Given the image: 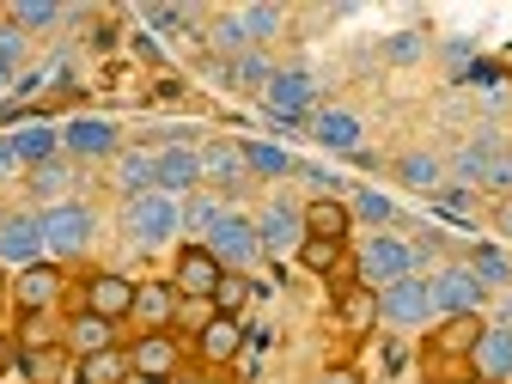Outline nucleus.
Instances as JSON below:
<instances>
[{
    "instance_id": "obj_1",
    "label": "nucleus",
    "mask_w": 512,
    "mask_h": 384,
    "mask_svg": "<svg viewBox=\"0 0 512 384\" xmlns=\"http://www.w3.org/2000/svg\"><path fill=\"white\" fill-rule=\"evenodd\" d=\"M415 269H421V244L391 238V232H372V238L360 244V256H354V281L372 287V293H384L391 281H409Z\"/></svg>"
},
{
    "instance_id": "obj_2",
    "label": "nucleus",
    "mask_w": 512,
    "mask_h": 384,
    "mask_svg": "<svg viewBox=\"0 0 512 384\" xmlns=\"http://www.w3.org/2000/svg\"><path fill=\"white\" fill-rule=\"evenodd\" d=\"M37 226H43V250L55 256V263H68V256H86L92 238H98V214L80 208V202H49V208L37 214Z\"/></svg>"
},
{
    "instance_id": "obj_3",
    "label": "nucleus",
    "mask_w": 512,
    "mask_h": 384,
    "mask_svg": "<svg viewBox=\"0 0 512 384\" xmlns=\"http://www.w3.org/2000/svg\"><path fill=\"white\" fill-rule=\"evenodd\" d=\"M122 226H128V238H135L141 250H159V244H171L177 232H183V202H171V196H135L122 208Z\"/></svg>"
},
{
    "instance_id": "obj_4",
    "label": "nucleus",
    "mask_w": 512,
    "mask_h": 384,
    "mask_svg": "<svg viewBox=\"0 0 512 384\" xmlns=\"http://www.w3.org/2000/svg\"><path fill=\"white\" fill-rule=\"evenodd\" d=\"M202 244H208V256L226 275H250L256 263H263V238H256V220H244V214H220V226Z\"/></svg>"
},
{
    "instance_id": "obj_5",
    "label": "nucleus",
    "mask_w": 512,
    "mask_h": 384,
    "mask_svg": "<svg viewBox=\"0 0 512 384\" xmlns=\"http://www.w3.org/2000/svg\"><path fill=\"white\" fill-rule=\"evenodd\" d=\"M427 287H433V311H439V317H470V311H482V299H488V287H482V275H476L470 263L433 269Z\"/></svg>"
},
{
    "instance_id": "obj_6",
    "label": "nucleus",
    "mask_w": 512,
    "mask_h": 384,
    "mask_svg": "<svg viewBox=\"0 0 512 384\" xmlns=\"http://www.w3.org/2000/svg\"><path fill=\"white\" fill-rule=\"evenodd\" d=\"M378 317L384 324H397V330H427L433 324V287H427V275H409V281H391L378 293Z\"/></svg>"
},
{
    "instance_id": "obj_7",
    "label": "nucleus",
    "mask_w": 512,
    "mask_h": 384,
    "mask_svg": "<svg viewBox=\"0 0 512 384\" xmlns=\"http://www.w3.org/2000/svg\"><path fill=\"white\" fill-rule=\"evenodd\" d=\"M311 104H317V80L305 74V68H281L275 80H269V92H263V110L275 116V122H305L311 116Z\"/></svg>"
},
{
    "instance_id": "obj_8",
    "label": "nucleus",
    "mask_w": 512,
    "mask_h": 384,
    "mask_svg": "<svg viewBox=\"0 0 512 384\" xmlns=\"http://www.w3.org/2000/svg\"><path fill=\"white\" fill-rule=\"evenodd\" d=\"M220 281H226V269L208 256V244H183V250H177V269H171L177 299H214Z\"/></svg>"
},
{
    "instance_id": "obj_9",
    "label": "nucleus",
    "mask_w": 512,
    "mask_h": 384,
    "mask_svg": "<svg viewBox=\"0 0 512 384\" xmlns=\"http://www.w3.org/2000/svg\"><path fill=\"white\" fill-rule=\"evenodd\" d=\"M256 238H263V256H299L305 244V214L293 202H269L256 214Z\"/></svg>"
},
{
    "instance_id": "obj_10",
    "label": "nucleus",
    "mask_w": 512,
    "mask_h": 384,
    "mask_svg": "<svg viewBox=\"0 0 512 384\" xmlns=\"http://www.w3.org/2000/svg\"><path fill=\"white\" fill-rule=\"evenodd\" d=\"M153 183H159V196H171V202L196 196V189H202V159H196V147H165V153H153Z\"/></svg>"
},
{
    "instance_id": "obj_11",
    "label": "nucleus",
    "mask_w": 512,
    "mask_h": 384,
    "mask_svg": "<svg viewBox=\"0 0 512 384\" xmlns=\"http://www.w3.org/2000/svg\"><path fill=\"white\" fill-rule=\"evenodd\" d=\"M43 226L37 214H0V263H13V269H31L43 263Z\"/></svg>"
},
{
    "instance_id": "obj_12",
    "label": "nucleus",
    "mask_w": 512,
    "mask_h": 384,
    "mask_svg": "<svg viewBox=\"0 0 512 384\" xmlns=\"http://www.w3.org/2000/svg\"><path fill=\"white\" fill-rule=\"evenodd\" d=\"M61 153L68 159H110L116 153V122L110 116H74L61 128Z\"/></svg>"
},
{
    "instance_id": "obj_13",
    "label": "nucleus",
    "mask_w": 512,
    "mask_h": 384,
    "mask_svg": "<svg viewBox=\"0 0 512 384\" xmlns=\"http://www.w3.org/2000/svg\"><path fill=\"white\" fill-rule=\"evenodd\" d=\"M80 311H92V317H135V281L128 275H92L86 281V305Z\"/></svg>"
},
{
    "instance_id": "obj_14",
    "label": "nucleus",
    "mask_w": 512,
    "mask_h": 384,
    "mask_svg": "<svg viewBox=\"0 0 512 384\" xmlns=\"http://www.w3.org/2000/svg\"><path fill=\"white\" fill-rule=\"evenodd\" d=\"M470 366H476V378L506 384V378H512V324H488L482 342L470 348Z\"/></svg>"
},
{
    "instance_id": "obj_15",
    "label": "nucleus",
    "mask_w": 512,
    "mask_h": 384,
    "mask_svg": "<svg viewBox=\"0 0 512 384\" xmlns=\"http://www.w3.org/2000/svg\"><path fill=\"white\" fill-rule=\"evenodd\" d=\"M244 336H250V330L238 324V317H220V311H214V317H208V324L196 330V354H202L208 366H226V360H238V348H244Z\"/></svg>"
},
{
    "instance_id": "obj_16",
    "label": "nucleus",
    "mask_w": 512,
    "mask_h": 384,
    "mask_svg": "<svg viewBox=\"0 0 512 384\" xmlns=\"http://www.w3.org/2000/svg\"><path fill=\"white\" fill-rule=\"evenodd\" d=\"M128 372H141V378H171V372H177V336L147 330L135 348H128Z\"/></svg>"
},
{
    "instance_id": "obj_17",
    "label": "nucleus",
    "mask_w": 512,
    "mask_h": 384,
    "mask_svg": "<svg viewBox=\"0 0 512 384\" xmlns=\"http://www.w3.org/2000/svg\"><path fill=\"white\" fill-rule=\"evenodd\" d=\"M7 141H13V153H19V165H25V171H37V165L61 159V128H49V122H19Z\"/></svg>"
},
{
    "instance_id": "obj_18",
    "label": "nucleus",
    "mask_w": 512,
    "mask_h": 384,
    "mask_svg": "<svg viewBox=\"0 0 512 384\" xmlns=\"http://www.w3.org/2000/svg\"><path fill=\"white\" fill-rule=\"evenodd\" d=\"M13 299H19V311H49V305L61 299V269H55V263H31V269H19Z\"/></svg>"
},
{
    "instance_id": "obj_19",
    "label": "nucleus",
    "mask_w": 512,
    "mask_h": 384,
    "mask_svg": "<svg viewBox=\"0 0 512 384\" xmlns=\"http://www.w3.org/2000/svg\"><path fill=\"white\" fill-rule=\"evenodd\" d=\"M299 214H305V238L348 244V232H354V214H348V202H336V196H317V202L299 208Z\"/></svg>"
},
{
    "instance_id": "obj_20",
    "label": "nucleus",
    "mask_w": 512,
    "mask_h": 384,
    "mask_svg": "<svg viewBox=\"0 0 512 384\" xmlns=\"http://www.w3.org/2000/svg\"><path fill=\"white\" fill-rule=\"evenodd\" d=\"M61 336H68V348H74L80 360H92V354L116 348V324H110V317H92V311H74V317H68V330H61Z\"/></svg>"
},
{
    "instance_id": "obj_21",
    "label": "nucleus",
    "mask_w": 512,
    "mask_h": 384,
    "mask_svg": "<svg viewBox=\"0 0 512 384\" xmlns=\"http://www.w3.org/2000/svg\"><path fill=\"white\" fill-rule=\"evenodd\" d=\"M177 287L171 281H135V317H141V324L147 330H165L171 324V317H177Z\"/></svg>"
},
{
    "instance_id": "obj_22",
    "label": "nucleus",
    "mask_w": 512,
    "mask_h": 384,
    "mask_svg": "<svg viewBox=\"0 0 512 384\" xmlns=\"http://www.w3.org/2000/svg\"><path fill=\"white\" fill-rule=\"evenodd\" d=\"M311 135L324 141L330 153H360V116H348V110H317L311 116Z\"/></svg>"
},
{
    "instance_id": "obj_23",
    "label": "nucleus",
    "mask_w": 512,
    "mask_h": 384,
    "mask_svg": "<svg viewBox=\"0 0 512 384\" xmlns=\"http://www.w3.org/2000/svg\"><path fill=\"white\" fill-rule=\"evenodd\" d=\"M482 330H488V324H482V311H470V317H439L433 348H439V354H452V360H458V354L470 360V348L482 342Z\"/></svg>"
},
{
    "instance_id": "obj_24",
    "label": "nucleus",
    "mask_w": 512,
    "mask_h": 384,
    "mask_svg": "<svg viewBox=\"0 0 512 384\" xmlns=\"http://www.w3.org/2000/svg\"><path fill=\"white\" fill-rule=\"evenodd\" d=\"M336 317H342V330H348V336H366V330L378 324V293H372V287H342Z\"/></svg>"
},
{
    "instance_id": "obj_25",
    "label": "nucleus",
    "mask_w": 512,
    "mask_h": 384,
    "mask_svg": "<svg viewBox=\"0 0 512 384\" xmlns=\"http://www.w3.org/2000/svg\"><path fill=\"white\" fill-rule=\"evenodd\" d=\"M196 159H202V177H214V183H226V189L244 183V153H238L232 141H208Z\"/></svg>"
},
{
    "instance_id": "obj_26",
    "label": "nucleus",
    "mask_w": 512,
    "mask_h": 384,
    "mask_svg": "<svg viewBox=\"0 0 512 384\" xmlns=\"http://www.w3.org/2000/svg\"><path fill=\"white\" fill-rule=\"evenodd\" d=\"M116 189H122V196L128 202H135V196H153V153H116Z\"/></svg>"
},
{
    "instance_id": "obj_27",
    "label": "nucleus",
    "mask_w": 512,
    "mask_h": 384,
    "mask_svg": "<svg viewBox=\"0 0 512 384\" xmlns=\"http://www.w3.org/2000/svg\"><path fill=\"white\" fill-rule=\"evenodd\" d=\"M238 153H244V171H256V177H287V171H299V159L281 153V147H269V141H238Z\"/></svg>"
},
{
    "instance_id": "obj_28",
    "label": "nucleus",
    "mask_w": 512,
    "mask_h": 384,
    "mask_svg": "<svg viewBox=\"0 0 512 384\" xmlns=\"http://www.w3.org/2000/svg\"><path fill=\"white\" fill-rule=\"evenodd\" d=\"M397 177H403L409 189H427V196H439V189H445V165H439L433 153H403V159H397Z\"/></svg>"
},
{
    "instance_id": "obj_29",
    "label": "nucleus",
    "mask_w": 512,
    "mask_h": 384,
    "mask_svg": "<svg viewBox=\"0 0 512 384\" xmlns=\"http://www.w3.org/2000/svg\"><path fill=\"white\" fill-rule=\"evenodd\" d=\"M13 336H19V354H43V348H61V336H55V324H49V311H25Z\"/></svg>"
},
{
    "instance_id": "obj_30",
    "label": "nucleus",
    "mask_w": 512,
    "mask_h": 384,
    "mask_svg": "<svg viewBox=\"0 0 512 384\" xmlns=\"http://www.w3.org/2000/svg\"><path fill=\"white\" fill-rule=\"evenodd\" d=\"M342 250H348V244H330V238H305V244H299V263H305L311 275H330V281H336V275H342Z\"/></svg>"
},
{
    "instance_id": "obj_31",
    "label": "nucleus",
    "mask_w": 512,
    "mask_h": 384,
    "mask_svg": "<svg viewBox=\"0 0 512 384\" xmlns=\"http://www.w3.org/2000/svg\"><path fill=\"white\" fill-rule=\"evenodd\" d=\"M220 214H226V208H220V196H189V202H183V232L202 244V238L220 226Z\"/></svg>"
},
{
    "instance_id": "obj_32",
    "label": "nucleus",
    "mask_w": 512,
    "mask_h": 384,
    "mask_svg": "<svg viewBox=\"0 0 512 384\" xmlns=\"http://www.w3.org/2000/svg\"><path fill=\"white\" fill-rule=\"evenodd\" d=\"M470 269L482 275V287H512V256L494 250V244H476L470 250Z\"/></svg>"
},
{
    "instance_id": "obj_33",
    "label": "nucleus",
    "mask_w": 512,
    "mask_h": 384,
    "mask_svg": "<svg viewBox=\"0 0 512 384\" xmlns=\"http://www.w3.org/2000/svg\"><path fill=\"white\" fill-rule=\"evenodd\" d=\"M55 19H61L55 0H19V7H7V25H19L25 37H31V31H49Z\"/></svg>"
},
{
    "instance_id": "obj_34",
    "label": "nucleus",
    "mask_w": 512,
    "mask_h": 384,
    "mask_svg": "<svg viewBox=\"0 0 512 384\" xmlns=\"http://www.w3.org/2000/svg\"><path fill=\"white\" fill-rule=\"evenodd\" d=\"M238 19H244L250 49H256V43H275V37H281V25H287V13H281V7H244Z\"/></svg>"
},
{
    "instance_id": "obj_35",
    "label": "nucleus",
    "mask_w": 512,
    "mask_h": 384,
    "mask_svg": "<svg viewBox=\"0 0 512 384\" xmlns=\"http://www.w3.org/2000/svg\"><path fill=\"white\" fill-rule=\"evenodd\" d=\"M122 378H128V354H116V348L80 360V384H122Z\"/></svg>"
},
{
    "instance_id": "obj_36",
    "label": "nucleus",
    "mask_w": 512,
    "mask_h": 384,
    "mask_svg": "<svg viewBox=\"0 0 512 384\" xmlns=\"http://www.w3.org/2000/svg\"><path fill=\"white\" fill-rule=\"evenodd\" d=\"M25 378L31 384H61V372H68V348H43V354H19Z\"/></svg>"
},
{
    "instance_id": "obj_37",
    "label": "nucleus",
    "mask_w": 512,
    "mask_h": 384,
    "mask_svg": "<svg viewBox=\"0 0 512 384\" xmlns=\"http://www.w3.org/2000/svg\"><path fill=\"white\" fill-rule=\"evenodd\" d=\"M25 49H31V37H25L19 25H7V19H0V86H7V80L25 68Z\"/></svg>"
},
{
    "instance_id": "obj_38",
    "label": "nucleus",
    "mask_w": 512,
    "mask_h": 384,
    "mask_svg": "<svg viewBox=\"0 0 512 384\" xmlns=\"http://www.w3.org/2000/svg\"><path fill=\"white\" fill-rule=\"evenodd\" d=\"M348 214L366 220V226H391V220H397V202L378 196V189H354V208H348Z\"/></svg>"
},
{
    "instance_id": "obj_39",
    "label": "nucleus",
    "mask_w": 512,
    "mask_h": 384,
    "mask_svg": "<svg viewBox=\"0 0 512 384\" xmlns=\"http://www.w3.org/2000/svg\"><path fill=\"white\" fill-rule=\"evenodd\" d=\"M226 80H238V86H250V92H269V80H275V68H269V61H263V55H256V49H250V55H238V61H232V68H226Z\"/></svg>"
},
{
    "instance_id": "obj_40",
    "label": "nucleus",
    "mask_w": 512,
    "mask_h": 384,
    "mask_svg": "<svg viewBox=\"0 0 512 384\" xmlns=\"http://www.w3.org/2000/svg\"><path fill=\"white\" fill-rule=\"evenodd\" d=\"M31 189L37 196H61V189H74V159H49L31 171Z\"/></svg>"
},
{
    "instance_id": "obj_41",
    "label": "nucleus",
    "mask_w": 512,
    "mask_h": 384,
    "mask_svg": "<svg viewBox=\"0 0 512 384\" xmlns=\"http://www.w3.org/2000/svg\"><path fill=\"white\" fill-rule=\"evenodd\" d=\"M494 159H500V141H494V135H482L476 147H464V153H458V177H470V183H476V177H488V165H494Z\"/></svg>"
},
{
    "instance_id": "obj_42",
    "label": "nucleus",
    "mask_w": 512,
    "mask_h": 384,
    "mask_svg": "<svg viewBox=\"0 0 512 384\" xmlns=\"http://www.w3.org/2000/svg\"><path fill=\"white\" fill-rule=\"evenodd\" d=\"M250 293H256L250 275H226V281L214 287V311H220V317H238V311L250 305Z\"/></svg>"
},
{
    "instance_id": "obj_43",
    "label": "nucleus",
    "mask_w": 512,
    "mask_h": 384,
    "mask_svg": "<svg viewBox=\"0 0 512 384\" xmlns=\"http://www.w3.org/2000/svg\"><path fill=\"white\" fill-rule=\"evenodd\" d=\"M208 43L220 49V55H250V37H244V19H214V31H208Z\"/></svg>"
},
{
    "instance_id": "obj_44",
    "label": "nucleus",
    "mask_w": 512,
    "mask_h": 384,
    "mask_svg": "<svg viewBox=\"0 0 512 384\" xmlns=\"http://www.w3.org/2000/svg\"><path fill=\"white\" fill-rule=\"evenodd\" d=\"M384 55H391V61H421L427 55V37L421 31H397L391 43H384Z\"/></svg>"
},
{
    "instance_id": "obj_45",
    "label": "nucleus",
    "mask_w": 512,
    "mask_h": 384,
    "mask_svg": "<svg viewBox=\"0 0 512 384\" xmlns=\"http://www.w3.org/2000/svg\"><path fill=\"white\" fill-rule=\"evenodd\" d=\"M299 177H311L317 189H324V196H336V189H342V177H336V171H324V165H299Z\"/></svg>"
},
{
    "instance_id": "obj_46",
    "label": "nucleus",
    "mask_w": 512,
    "mask_h": 384,
    "mask_svg": "<svg viewBox=\"0 0 512 384\" xmlns=\"http://www.w3.org/2000/svg\"><path fill=\"white\" fill-rule=\"evenodd\" d=\"M317 384H366L354 366H324V378H317Z\"/></svg>"
},
{
    "instance_id": "obj_47",
    "label": "nucleus",
    "mask_w": 512,
    "mask_h": 384,
    "mask_svg": "<svg viewBox=\"0 0 512 384\" xmlns=\"http://www.w3.org/2000/svg\"><path fill=\"white\" fill-rule=\"evenodd\" d=\"M13 171H25V165H19V153H13V141H7V135H0V177H13Z\"/></svg>"
},
{
    "instance_id": "obj_48",
    "label": "nucleus",
    "mask_w": 512,
    "mask_h": 384,
    "mask_svg": "<svg viewBox=\"0 0 512 384\" xmlns=\"http://www.w3.org/2000/svg\"><path fill=\"white\" fill-rule=\"evenodd\" d=\"M7 360H13V342H7V336H0V366H7Z\"/></svg>"
},
{
    "instance_id": "obj_49",
    "label": "nucleus",
    "mask_w": 512,
    "mask_h": 384,
    "mask_svg": "<svg viewBox=\"0 0 512 384\" xmlns=\"http://www.w3.org/2000/svg\"><path fill=\"white\" fill-rule=\"evenodd\" d=\"M500 232H506V238H512V208H506V214H500Z\"/></svg>"
},
{
    "instance_id": "obj_50",
    "label": "nucleus",
    "mask_w": 512,
    "mask_h": 384,
    "mask_svg": "<svg viewBox=\"0 0 512 384\" xmlns=\"http://www.w3.org/2000/svg\"><path fill=\"white\" fill-rule=\"evenodd\" d=\"M439 384H470V378H439Z\"/></svg>"
},
{
    "instance_id": "obj_51",
    "label": "nucleus",
    "mask_w": 512,
    "mask_h": 384,
    "mask_svg": "<svg viewBox=\"0 0 512 384\" xmlns=\"http://www.w3.org/2000/svg\"><path fill=\"white\" fill-rule=\"evenodd\" d=\"M196 384H226V378H196Z\"/></svg>"
},
{
    "instance_id": "obj_52",
    "label": "nucleus",
    "mask_w": 512,
    "mask_h": 384,
    "mask_svg": "<svg viewBox=\"0 0 512 384\" xmlns=\"http://www.w3.org/2000/svg\"><path fill=\"white\" fill-rule=\"evenodd\" d=\"M0 19H7V13H0Z\"/></svg>"
}]
</instances>
